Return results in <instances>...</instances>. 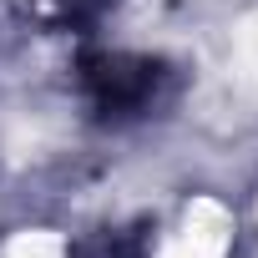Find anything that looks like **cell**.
<instances>
[{"mask_svg":"<svg viewBox=\"0 0 258 258\" xmlns=\"http://www.w3.org/2000/svg\"><path fill=\"white\" fill-rule=\"evenodd\" d=\"M157 86V66L152 61H106L101 71H91V96L106 116H126L152 101Z\"/></svg>","mask_w":258,"mask_h":258,"instance_id":"obj_1","label":"cell"}]
</instances>
